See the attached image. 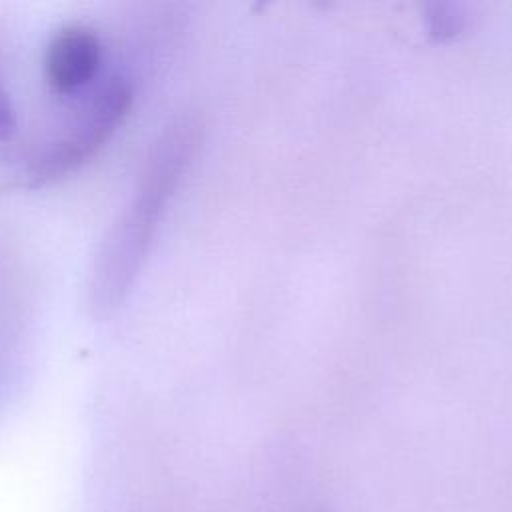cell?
I'll list each match as a JSON object with an SVG mask.
<instances>
[{"label":"cell","mask_w":512,"mask_h":512,"mask_svg":"<svg viewBox=\"0 0 512 512\" xmlns=\"http://www.w3.org/2000/svg\"><path fill=\"white\" fill-rule=\"evenodd\" d=\"M192 148V126L176 124L150 152L128 204L104 234L88 272L86 300L96 318L110 316L132 290Z\"/></svg>","instance_id":"obj_1"},{"label":"cell","mask_w":512,"mask_h":512,"mask_svg":"<svg viewBox=\"0 0 512 512\" xmlns=\"http://www.w3.org/2000/svg\"><path fill=\"white\" fill-rule=\"evenodd\" d=\"M132 100L134 88L124 76H112L86 92L62 132L28 158V184H44L76 170L116 132L128 116Z\"/></svg>","instance_id":"obj_2"},{"label":"cell","mask_w":512,"mask_h":512,"mask_svg":"<svg viewBox=\"0 0 512 512\" xmlns=\"http://www.w3.org/2000/svg\"><path fill=\"white\" fill-rule=\"evenodd\" d=\"M104 48L100 36L84 24L60 28L44 52V78L60 96L90 92L100 74Z\"/></svg>","instance_id":"obj_3"},{"label":"cell","mask_w":512,"mask_h":512,"mask_svg":"<svg viewBox=\"0 0 512 512\" xmlns=\"http://www.w3.org/2000/svg\"><path fill=\"white\" fill-rule=\"evenodd\" d=\"M14 126H16L14 106H12V100H10L8 92H6L4 86L0 84V140L12 136Z\"/></svg>","instance_id":"obj_4"}]
</instances>
